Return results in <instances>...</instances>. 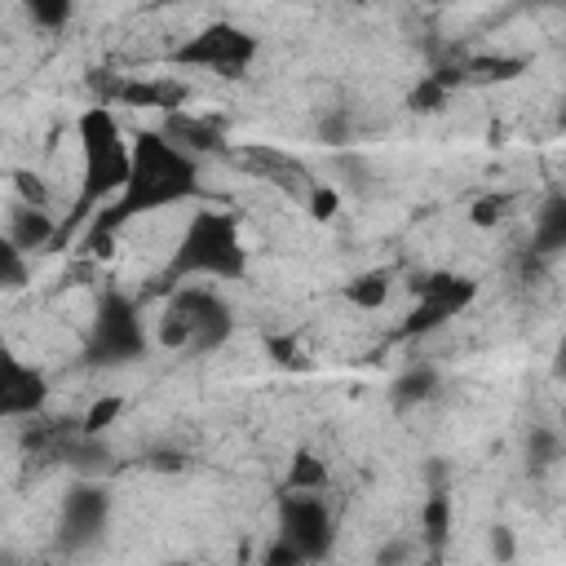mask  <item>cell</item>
Returning <instances> with one entry per match:
<instances>
[{
	"instance_id": "cell-1",
	"label": "cell",
	"mask_w": 566,
	"mask_h": 566,
	"mask_svg": "<svg viewBox=\"0 0 566 566\" xmlns=\"http://www.w3.org/2000/svg\"><path fill=\"white\" fill-rule=\"evenodd\" d=\"M133 168H128V186L88 221V230L80 234V252L84 256H111V243L115 234L146 217V212H159V208H177V203H190L199 199V164L190 155H181L177 146H168L155 128H142L133 142Z\"/></svg>"
},
{
	"instance_id": "cell-2",
	"label": "cell",
	"mask_w": 566,
	"mask_h": 566,
	"mask_svg": "<svg viewBox=\"0 0 566 566\" xmlns=\"http://www.w3.org/2000/svg\"><path fill=\"white\" fill-rule=\"evenodd\" d=\"M80 150H84V177H80V199L71 203L66 217H57V239L53 252L71 243V234H84V226L128 186V168H133V150L124 142V124L111 106H84L80 124Z\"/></svg>"
},
{
	"instance_id": "cell-3",
	"label": "cell",
	"mask_w": 566,
	"mask_h": 566,
	"mask_svg": "<svg viewBox=\"0 0 566 566\" xmlns=\"http://www.w3.org/2000/svg\"><path fill=\"white\" fill-rule=\"evenodd\" d=\"M243 270H248V248L239 239V217L226 208H199L186 221V230L159 274V287L172 292L190 279L234 283V279H243Z\"/></svg>"
},
{
	"instance_id": "cell-4",
	"label": "cell",
	"mask_w": 566,
	"mask_h": 566,
	"mask_svg": "<svg viewBox=\"0 0 566 566\" xmlns=\"http://www.w3.org/2000/svg\"><path fill=\"white\" fill-rule=\"evenodd\" d=\"M230 332H234V310L208 283L172 287L159 310V323H155V340L164 349H181V354H212L230 340Z\"/></svg>"
},
{
	"instance_id": "cell-5",
	"label": "cell",
	"mask_w": 566,
	"mask_h": 566,
	"mask_svg": "<svg viewBox=\"0 0 566 566\" xmlns=\"http://www.w3.org/2000/svg\"><path fill=\"white\" fill-rule=\"evenodd\" d=\"M142 354H146V327H142L137 301L124 292H106L93 310L84 363L88 367H124V363H137Z\"/></svg>"
},
{
	"instance_id": "cell-6",
	"label": "cell",
	"mask_w": 566,
	"mask_h": 566,
	"mask_svg": "<svg viewBox=\"0 0 566 566\" xmlns=\"http://www.w3.org/2000/svg\"><path fill=\"white\" fill-rule=\"evenodd\" d=\"M252 57H256V35L234 22H208L172 49V66H195V71H212L226 80L243 75Z\"/></svg>"
},
{
	"instance_id": "cell-7",
	"label": "cell",
	"mask_w": 566,
	"mask_h": 566,
	"mask_svg": "<svg viewBox=\"0 0 566 566\" xmlns=\"http://www.w3.org/2000/svg\"><path fill=\"white\" fill-rule=\"evenodd\" d=\"M279 539H287L310 566L332 557L336 522L323 495H279Z\"/></svg>"
},
{
	"instance_id": "cell-8",
	"label": "cell",
	"mask_w": 566,
	"mask_h": 566,
	"mask_svg": "<svg viewBox=\"0 0 566 566\" xmlns=\"http://www.w3.org/2000/svg\"><path fill=\"white\" fill-rule=\"evenodd\" d=\"M473 296H478V283L464 279V274H451V270H433V274H424V279L416 283V305H411L407 323L398 327V336L416 340V336L438 332V327H442L451 314H460Z\"/></svg>"
},
{
	"instance_id": "cell-9",
	"label": "cell",
	"mask_w": 566,
	"mask_h": 566,
	"mask_svg": "<svg viewBox=\"0 0 566 566\" xmlns=\"http://www.w3.org/2000/svg\"><path fill=\"white\" fill-rule=\"evenodd\" d=\"M106 522H111V495L102 482H75L62 500V513H57V548L62 553H84L93 548L102 535H106Z\"/></svg>"
},
{
	"instance_id": "cell-10",
	"label": "cell",
	"mask_w": 566,
	"mask_h": 566,
	"mask_svg": "<svg viewBox=\"0 0 566 566\" xmlns=\"http://www.w3.org/2000/svg\"><path fill=\"white\" fill-rule=\"evenodd\" d=\"M230 159L248 172V177H256V181H265V186H274V190H283L287 199H305L310 190H314V177H310V168L292 155V150H283V146H265V142H248V146H230Z\"/></svg>"
},
{
	"instance_id": "cell-11",
	"label": "cell",
	"mask_w": 566,
	"mask_h": 566,
	"mask_svg": "<svg viewBox=\"0 0 566 566\" xmlns=\"http://www.w3.org/2000/svg\"><path fill=\"white\" fill-rule=\"evenodd\" d=\"M49 402V376L18 349L0 345V420H31Z\"/></svg>"
},
{
	"instance_id": "cell-12",
	"label": "cell",
	"mask_w": 566,
	"mask_h": 566,
	"mask_svg": "<svg viewBox=\"0 0 566 566\" xmlns=\"http://www.w3.org/2000/svg\"><path fill=\"white\" fill-rule=\"evenodd\" d=\"M168 146H177L181 155H190L195 164L208 159V155H230V142H226V124L212 119V115H195V111H172L164 115V124L155 128Z\"/></svg>"
},
{
	"instance_id": "cell-13",
	"label": "cell",
	"mask_w": 566,
	"mask_h": 566,
	"mask_svg": "<svg viewBox=\"0 0 566 566\" xmlns=\"http://www.w3.org/2000/svg\"><path fill=\"white\" fill-rule=\"evenodd\" d=\"M190 102V84H181L177 75H124L115 106H137V111H186Z\"/></svg>"
},
{
	"instance_id": "cell-14",
	"label": "cell",
	"mask_w": 566,
	"mask_h": 566,
	"mask_svg": "<svg viewBox=\"0 0 566 566\" xmlns=\"http://www.w3.org/2000/svg\"><path fill=\"white\" fill-rule=\"evenodd\" d=\"M4 234H9V243H13L18 252H53L57 217H53V212H40V208H27V203H13Z\"/></svg>"
},
{
	"instance_id": "cell-15",
	"label": "cell",
	"mask_w": 566,
	"mask_h": 566,
	"mask_svg": "<svg viewBox=\"0 0 566 566\" xmlns=\"http://www.w3.org/2000/svg\"><path fill=\"white\" fill-rule=\"evenodd\" d=\"M438 389H442V371H438L433 363L416 358V363H407V367L394 376V385H389V402H394L398 411H411V407L433 402Z\"/></svg>"
},
{
	"instance_id": "cell-16",
	"label": "cell",
	"mask_w": 566,
	"mask_h": 566,
	"mask_svg": "<svg viewBox=\"0 0 566 566\" xmlns=\"http://www.w3.org/2000/svg\"><path fill=\"white\" fill-rule=\"evenodd\" d=\"M566 248V195L562 190H553L544 203H539V212H535V226H531V256H539V261H548V256H557Z\"/></svg>"
},
{
	"instance_id": "cell-17",
	"label": "cell",
	"mask_w": 566,
	"mask_h": 566,
	"mask_svg": "<svg viewBox=\"0 0 566 566\" xmlns=\"http://www.w3.org/2000/svg\"><path fill=\"white\" fill-rule=\"evenodd\" d=\"M451 517H455V504H451V495H447V486H433L429 495H424V504H420V544H424V553H442L447 548V539H451Z\"/></svg>"
},
{
	"instance_id": "cell-18",
	"label": "cell",
	"mask_w": 566,
	"mask_h": 566,
	"mask_svg": "<svg viewBox=\"0 0 566 566\" xmlns=\"http://www.w3.org/2000/svg\"><path fill=\"white\" fill-rule=\"evenodd\" d=\"M327 486H332V473H327L323 455H314L310 447H301V451L292 455L287 473H283V486H279V495H323Z\"/></svg>"
},
{
	"instance_id": "cell-19",
	"label": "cell",
	"mask_w": 566,
	"mask_h": 566,
	"mask_svg": "<svg viewBox=\"0 0 566 566\" xmlns=\"http://www.w3.org/2000/svg\"><path fill=\"white\" fill-rule=\"evenodd\" d=\"M531 62L517 53H469L464 57V84H504L517 80Z\"/></svg>"
},
{
	"instance_id": "cell-20",
	"label": "cell",
	"mask_w": 566,
	"mask_h": 566,
	"mask_svg": "<svg viewBox=\"0 0 566 566\" xmlns=\"http://www.w3.org/2000/svg\"><path fill=\"white\" fill-rule=\"evenodd\" d=\"M62 464L75 469L84 482H97V478L111 469V447H106V438H84V433H80V438L66 447Z\"/></svg>"
},
{
	"instance_id": "cell-21",
	"label": "cell",
	"mask_w": 566,
	"mask_h": 566,
	"mask_svg": "<svg viewBox=\"0 0 566 566\" xmlns=\"http://www.w3.org/2000/svg\"><path fill=\"white\" fill-rule=\"evenodd\" d=\"M389 292H394V279L389 270H363L345 283V301L354 310H385L389 305Z\"/></svg>"
},
{
	"instance_id": "cell-22",
	"label": "cell",
	"mask_w": 566,
	"mask_h": 566,
	"mask_svg": "<svg viewBox=\"0 0 566 566\" xmlns=\"http://www.w3.org/2000/svg\"><path fill=\"white\" fill-rule=\"evenodd\" d=\"M522 455H526V469L531 473H548L562 460V433L553 424H531L526 429V442H522Z\"/></svg>"
},
{
	"instance_id": "cell-23",
	"label": "cell",
	"mask_w": 566,
	"mask_h": 566,
	"mask_svg": "<svg viewBox=\"0 0 566 566\" xmlns=\"http://www.w3.org/2000/svg\"><path fill=\"white\" fill-rule=\"evenodd\" d=\"M119 416H124V394H102V398H93V402L84 407L80 433H84V438H106V429H111Z\"/></svg>"
},
{
	"instance_id": "cell-24",
	"label": "cell",
	"mask_w": 566,
	"mask_h": 566,
	"mask_svg": "<svg viewBox=\"0 0 566 566\" xmlns=\"http://www.w3.org/2000/svg\"><path fill=\"white\" fill-rule=\"evenodd\" d=\"M513 203H517L513 190H491V195H482V199L469 203V221H473L478 230H495V226L513 212Z\"/></svg>"
},
{
	"instance_id": "cell-25",
	"label": "cell",
	"mask_w": 566,
	"mask_h": 566,
	"mask_svg": "<svg viewBox=\"0 0 566 566\" xmlns=\"http://www.w3.org/2000/svg\"><path fill=\"white\" fill-rule=\"evenodd\" d=\"M314 137L323 142V146H332V150H340V146H349L354 142V119H349V111H323L318 115V124H314Z\"/></svg>"
},
{
	"instance_id": "cell-26",
	"label": "cell",
	"mask_w": 566,
	"mask_h": 566,
	"mask_svg": "<svg viewBox=\"0 0 566 566\" xmlns=\"http://www.w3.org/2000/svg\"><path fill=\"white\" fill-rule=\"evenodd\" d=\"M31 270H27V252H18L9 243V234H0V292H18L27 287Z\"/></svg>"
},
{
	"instance_id": "cell-27",
	"label": "cell",
	"mask_w": 566,
	"mask_h": 566,
	"mask_svg": "<svg viewBox=\"0 0 566 566\" xmlns=\"http://www.w3.org/2000/svg\"><path fill=\"white\" fill-rule=\"evenodd\" d=\"M13 186H18V203L40 208V212H53V195H49V186H44V177H40V172L18 168V172H13Z\"/></svg>"
},
{
	"instance_id": "cell-28",
	"label": "cell",
	"mask_w": 566,
	"mask_h": 566,
	"mask_svg": "<svg viewBox=\"0 0 566 566\" xmlns=\"http://www.w3.org/2000/svg\"><path fill=\"white\" fill-rule=\"evenodd\" d=\"M71 0H31L27 4V18L35 22V27H44V31H62L66 22H71Z\"/></svg>"
},
{
	"instance_id": "cell-29",
	"label": "cell",
	"mask_w": 566,
	"mask_h": 566,
	"mask_svg": "<svg viewBox=\"0 0 566 566\" xmlns=\"http://www.w3.org/2000/svg\"><path fill=\"white\" fill-rule=\"evenodd\" d=\"M447 97H451V93H447L442 84H433V80L424 75V80H420V84L411 88L407 106H411V111H424V115H433V111H442V106H447Z\"/></svg>"
},
{
	"instance_id": "cell-30",
	"label": "cell",
	"mask_w": 566,
	"mask_h": 566,
	"mask_svg": "<svg viewBox=\"0 0 566 566\" xmlns=\"http://www.w3.org/2000/svg\"><path fill=\"white\" fill-rule=\"evenodd\" d=\"M265 349H270V358H274L279 367H292V371H305V367H310V358H301V349H296L292 336H270Z\"/></svg>"
},
{
	"instance_id": "cell-31",
	"label": "cell",
	"mask_w": 566,
	"mask_h": 566,
	"mask_svg": "<svg viewBox=\"0 0 566 566\" xmlns=\"http://www.w3.org/2000/svg\"><path fill=\"white\" fill-rule=\"evenodd\" d=\"M486 544H491V557H495V566H509V562L517 557V539H513V526H504V522H500V526H491V539H486Z\"/></svg>"
},
{
	"instance_id": "cell-32",
	"label": "cell",
	"mask_w": 566,
	"mask_h": 566,
	"mask_svg": "<svg viewBox=\"0 0 566 566\" xmlns=\"http://www.w3.org/2000/svg\"><path fill=\"white\" fill-rule=\"evenodd\" d=\"M411 553H416V544L402 539V535H394V539H385V544L376 548V566H407Z\"/></svg>"
},
{
	"instance_id": "cell-33",
	"label": "cell",
	"mask_w": 566,
	"mask_h": 566,
	"mask_svg": "<svg viewBox=\"0 0 566 566\" xmlns=\"http://www.w3.org/2000/svg\"><path fill=\"white\" fill-rule=\"evenodd\" d=\"M261 566H310V562H305L287 539H279V535H274V539L265 544V553H261Z\"/></svg>"
},
{
	"instance_id": "cell-34",
	"label": "cell",
	"mask_w": 566,
	"mask_h": 566,
	"mask_svg": "<svg viewBox=\"0 0 566 566\" xmlns=\"http://www.w3.org/2000/svg\"><path fill=\"white\" fill-rule=\"evenodd\" d=\"M305 203H310V212H314L318 221H332L336 208H340V195H336L332 186H314V190L305 195Z\"/></svg>"
},
{
	"instance_id": "cell-35",
	"label": "cell",
	"mask_w": 566,
	"mask_h": 566,
	"mask_svg": "<svg viewBox=\"0 0 566 566\" xmlns=\"http://www.w3.org/2000/svg\"><path fill=\"white\" fill-rule=\"evenodd\" d=\"M146 464H150V469H159V473H177L186 460H181V451H168V447H159V451H150V455H146Z\"/></svg>"
},
{
	"instance_id": "cell-36",
	"label": "cell",
	"mask_w": 566,
	"mask_h": 566,
	"mask_svg": "<svg viewBox=\"0 0 566 566\" xmlns=\"http://www.w3.org/2000/svg\"><path fill=\"white\" fill-rule=\"evenodd\" d=\"M0 566H18V553H9V548H4V553H0Z\"/></svg>"
}]
</instances>
